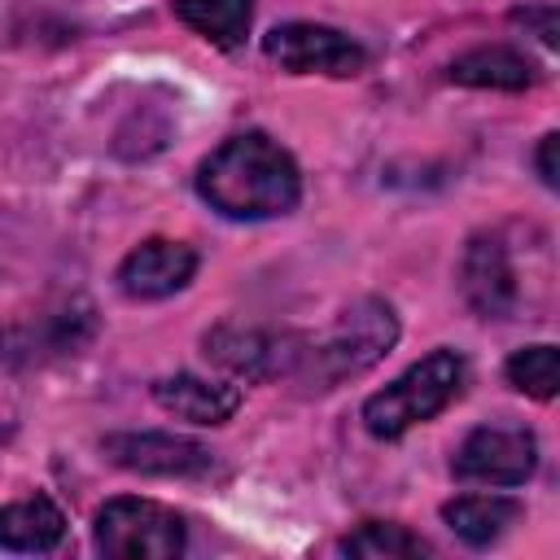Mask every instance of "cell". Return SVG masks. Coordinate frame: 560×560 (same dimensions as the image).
Wrapping results in <instances>:
<instances>
[{"label":"cell","instance_id":"6da1fadb","mask_svg":"<svg viewBox=\"0 0 560 560\" xmlns=\"http://www.w3.org/2000/svg\"><path fill=\"white\" fill-rule=\"evenodd\" d=\"M197 192L228 219H276L302 197L298 162L262 131L223 140L197 166Z\"/></svg>","mask_w":560,"mask_h":560},{"label":"cell","instance_id":"7a4b0ae2","mask_svg":"<svg viewBox=\"0 0 560 560\" xmlns=\"http://www.w3.org/2000/svg\"><path fill=\"white\" fill-rule=\"evenodd\" d=\"M394 341H398L394 306L381 298H359L354 306H346L337 315V324L319 341L302 346V363L293 376H302L311 389H332V385L368 372L372 363H381Z\"/></svg>","mask_w":560,"mask_h":560},{"label":"cell","instance_id":"3957f363","mask_svg":"<svg viewBox=\"0 0 560 560\" xmlns=\"http://www.w3.org/2000/svg\"><path fill=\"white\" fill-rule=\"evenodd\" d=\"M464 389V359L455 350H433L420 363H411L394 385L372 394L363 402V424L372 438H402L411 424L433 420L442 407H451Z\"/></svg>","mask_w":560,"mask_h":560},{"label":"cell","instance_id":"277c9868","mask_svg":"<svg viewBox=\"0 0 560 560\" xmlns=\"http://www.w3.org/2000/svg\"><path fill=\"white\" fill-rule=\"evenodd\" d=\"M96 551L109 560H175L184 551V516L153 499H109L96 512Z\"/></svg>","mask_w":560,"mask_h":560},{"label":"cell","instance_id":"5b68a950","mask_svg":"<svg viewBox=\"0 0 560 560\" xmlns=\"http://www.w3.org/2000/svg\"><path fill=\"white\" fill-rule=\"evenodd\" d=\"M451 468L472 486H525L538 468V438L525 424H481L459 442Z\"/></svg>","mask_w":560,"mask_h":560},{"label":"cell","instance_id":"8992f818","mask_svg":"<svg viewBox=\"0 0 560 560\" xmlns=\"http://www.w3.org/2000/svg\"><path fill=\"white\" fill-rule=\"evenodd\" d=\"M262 52L289 70V74H332V79H350L363 70V48L319 22H284L262 39Z\"/></svg>","mask_w":560,"mask_h":560},{"label":"cell","instance_id":"52a82bcc","mask_svg":"<svg viewBox=\"0 0 560 560\" xmlns=\"http://www.w3.org/2000/svg\"><path fill=\"white\" fill-rule=\"evenodd\" d=\"M302 337L293 332H271V328H241V324H219L206 332V359L219 368L245 376V381H267V376H293L302 363Z\"/></svg>","mask_w":560,"mask_h":560},{"label":"cell","instance_id":"ba28073f","mask_svg":"<svg viewBox=\"0 0 560 560\" xmlns=\"http://www.w3.org/2000/svg\"><path fill=\"white\" fill-rule=\"evenodd\" d=\"M101 451L118 468L144 477H206L214 468V455L201 442L175 433H109Z\"/></svg>","mask_w":560,"mask_h":560},{"label":"cell","instance_id":"9c48e42d","mask_svg":"<svg viewBox=\"0 0 560 560\" xmlns=\"http://www.w3.org/2000/svg\"><path fill=\"white\" fill-rule=\"evenodd\" d=\"M459 289L481 319H503L516 306V276L499 236H472L459 262Z\"/></svg>","mask_w":560,"mask_h":560},{"label":"cell","instance_id":"30bf717a","mask_svg":"<svg viewBox=\"0 0 560 560\" xmlns=\"http://www.w3.org/2000/svg\"><path fill=\"white\" fill-rule=\"evenodd\" d=\"M192 271H197V254L184 245V241H162V236H153V241H144V245H136L127 258H122V267H118V284H122V293L127 298H171V293H179L188 280H192Z\"/></svg>","mask_w":560,"mask_h":560},{"label":"cell","instance_id":"8fae6325","mask_svg":"<svg viewBox=\"0 0 560 560\" xmlns=\"http://www.w3.org/2000/svg\"><path fill=\"white\" fill-rule=\"evenodd\" d=\"M153 398L162 411L179 416V420H192V424H223L236 416L241 407V389L236 385H219V381H201L192 372H175V376H162L153 385Z\"/></svg>","mask_w":560,"mask_h":560},{"label":"cell","instance_id":"7c38bea8","mask_svg":"<svg viewBox=\"0 0 560 560\" xmlns=\"http://www.w3.org/2000/svg\"><path fill=\"white\" fill-rule=\"evenodd\" d=\"M451 79L464 88H499V92H521L538 83V66L508 48V44H481L472 52H459L451 61Z\"/></svg>","mask_w":560,"mask_h":560},{"label":"cell","instance_id":"4fadbf2b","mask_svg":"<svg viewBox=\"0 0 560 560\" xmlns=\"http://www.w3.org/2000/svg\"><path fill=\"white\" fill-rule=\"evenodd\" d=\"M66 534V516L48 494L18 499L0 508V547L4 551H52Z\"/></svg>","mask_w":560,"mask_h":560},{"label":"cell","instance_id":"5bb4252c","mask_svg":"<svg viewBox=\"0 0 560 560\" xmlns=\"http://www.w3.org/2000/svg\"><path fill=\"white\" fill-rule=\"evenodd\" d=\"M521 516L516 499L503 494H459L442 508V521L468 542V547H490L494 538H503Z\"/></svg>","mask_w":560,"mask_h":560},{"label":"cell","instance_id":"9a60e30c","mask_svg":"<svg viewBox=\"0 0 560 560\" xmlns=\"http://www.w3.org/2000/svg\"><path fill=\"white\" fill-rule=\"evenodd\" d=\"M175 18L214 48H241L254 22V0H175Z\"/></svg>","mask_w":560,"mask_h":560},{"label":"cell","instance_id":"2e32d148","mask_svg":"<svg viewBox=\"0 0 560 560\" xmlns=\"http://www.w3.org/2000/svg\"><path fill=\"white\" fill-rule=\"evenodd\" d=\"M337 551L359 556V560H416V556H429V542L394 521H368L354 534H346L337 542Z\"/></svg>","mask_w":560,"mask_h":560},{"label":"cell","instance_id":"e0dca14e","mask_svg":"<svg viewBox=\"0 0 560 560\" xmlns=\"http://www.w3.org/2000/svg\"><path fill=\"white\" fill-rule=\"evenodd\" d=\"M508 381H512L521 394L538 398V402L556 398V381H560L556 346H525V350H516V354L508 359Z\"/></svg>","mask_w":560,"mask_h":560},{"label":"cell","instance_id":"ac0fdd59","mask_svg":"<svg viewBox=\"0 0 560 560\" xmlns=\"http://www.w3.org/2000/svg\"><path fill=\"white\" fill-rule=\"evenodd\" d=\"M512 18H516V22H525V26H534V31H538V39H542L547 48L560 39V22H556V9H551V4H542V9H516Z\"/></svg>","mask_w":560,"mask_h":560},{"label":"cell","instance_id":"d6986e66","mask_svg":"<svg viewBox=\"0 0 560 560\" xmlns=\"http://www.w3.org/2000/svg\"><path fill=\"white\" fill-rule=\"evenodd\" d=\"M556 149H560V136L551 131V136H542V144H538V175H542V184L547 188H556L560 184V171H556Z\"/></svg>","mask_w":560,"mask_h":560}]
</instances>
